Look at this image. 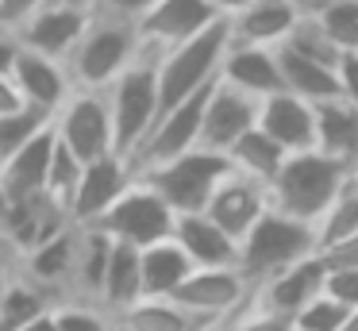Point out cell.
Returning a JSON list of instances; mask_svg holds the SVG:
<instances>
[{"label":"cell","instance_id":"6da1fadb","mask_svg":"<svg viewBox=\"0 0 358 331\" xmlns=\"http://www.w3.org/2000/svg\"><path fill=\"white\" fill-rule=\"evenodd\" d=\"M343 185H347V166L343 162L327 158L320 150H301L281 162L273 181L266 185V197H270V212L301 220L316 231V223L335 204Z\"/></svg>","mask_w":358,"mask_h":331},{"label":"cell","instance_id":"7a4b0ae2","mask_svg":"<svg viewBox=\"0 0 358 331\" xmlns=\"http://www.w3.org/2000/svg\"><path fill=\"white\" fill-rule=\"evenodd\" d=\"M139 46L143 43H139L135 23L112 20V15H101V12H89L85 31H81V38L73 43V50L66 54V62H62L66 77H70L73 89L104 92L135 62Z\"/></svg>","mask_w":358,"mask_h":331},{"label":"cell","instance_id":"3957f363","mask_svg":"<svg viewBox=\"0 0 358 331\" xmlns=\"http://www.w3.org/2000/svg\"><path fill=\"white\" fill-rule=\"evenodd\" d=\"M112 115V143L120 158H131L158 120V50L139 46L135 62L104 89Z\"/></svg>","mask_w":358,"mask_h":331},{"label":"cell","instance_id":"277c9868","mask_svg":"<svg viewBox=\"0 0 358 331\" xmlns=\"http://www.w3.org/2000/svg\"><path fill=\"white\" fill-rule=\"evenodd\" d=\"M227 43H231L227 20H216L189 43L173 46V50H158V115L216 81Z\"/></svg>","mask_w":358,"mask_h":331},{"label":"cell","instance_id":"5b68a950","mask_svg":"<svg viewBox=\"0 0 358 331\" xmlns=\"http://www.w3.org/2000/svg\"><path fill=\"white\" fill-rule=\"evenodd\" d=\"M316 251V231L301 220H289L281 212H266L255 227L247 231V239L239 243V274L255 289L258 281L281 274V269L304 262Z\"/></svg>","mask_w":358,"mask_h":331},{"label":"cell","instance_id":"8992f818","mask_svg":"<svg viewBox=\"0 0 358 331\" xmlns=\"http://www.w3.org/2000/svg\"><path fill=\"white\" fill-rule=\"evenodd\" d=\"M227 169H231V162H227L224 154L193 146V150L178 154V158H170V162H158V166L143 169V174H135V177L147 181L178 216H185V212H204L212 189L220 185V177H224Z\"/></svg>","mask_w":358,"mask_h":331},{"label":"cell","instance_id":"52a82bcc","mask_svg":"<svg viewBox=\"0 0 358 331\" xmlns=\"http://www.w3.org/2000/svg\"><path fill=\"white\" fill-rule=\"evenodd\" d=\"M173 223H178V212H173L147 181L135 177V181L120 192V200L93 223V227H101L104 235L116 239V243H131L143 251V246H150V243L173 239Z\"/></svg>","mask_w":358,"mask_h":331},{"label":"cell","instance_id":"ba28073f","mask_svg":"<svg viewBox=\"0 0 358 331\" xmlns=\"http://www.w3.org/2000/svg\"><path fill=\"white\" fill-rule=\"evenodd\" d=\"M170 300L193 320L216 328V323H231L247 308L250 281L239 269H193Z\"/></svg>","mask_w":358,"mask_h":331},{"label":"cell","instance_id":"9c48e42d","mask_svg":"<svg viewBox=\"0 0 358 331\" xmlns=\"http://www.w3.org/2000/svg\"><path fill=\"white\" fill-rule=\"evenodd\" d=\"M55 135L62 139L81 162H96V158H104V154H116V143H112V115H108L104 92L73 89L55 115Z\"/></svg>","mask_w":358,"mask_h":331},{"label":"cell","instance_id":"30bf717a","mask_svg":"<svg viewBox=\"0 0 358 331\" xmlns=\"http://www.w3.org/2000/svg\"><path fill=\"white\" fill-rule=\"evenodd\" d=\"M324 254H308L304 262L281 269V274L266 277L250 289V300L243 312H262V316H278V320H293L312 297L324 293Z\"/></svg>","mask_w":358,"mask_h":331},{"label":"cell","instance_id":"8fae6325","mask_svg":"<svg viewBox=\"0 0 358 331\" xmlns=\"http://www.w3.org/2000/svg\"><path fill=\"white\" fill-rule=\"evenodd\" d=\"M135 181L131 166L120 154H104L96 162H85L78 185H73L70 200H66V216L73 227H93L104 212L120 200V192Z\"/></svg>","mask_w":358,"mask_h":331},{"label":"cell","instance_id":"7c38bea8","mask_svg":"<svg viewBox=\"0 0 358 331\" xmlns=\"http://www.w3.org/2000/svg\"><path fill=\"white\" fill-rule=\"evenodd\" d=\"M266 212H270L266 185L250 181V177L235 174V169H227V174L220 177V185L212 189L208 204H204V216H208L227 239H235V243H243L247 231L255 227Z\"/></svg>","mask_w":358,"mask_h":331},{"label":"cell","instance_id":"4fadbf2b","mask_svg":"<svg viewBox=\"0 0 358 331\" xmlns=\"http://www.w3.org/2000/svg\"><path fill=\"white\" fill-rule=\"evenodd\" d=\"M255 123H258V100L247 97V92H239V89H231V85H224L216 77V85H212V92H208V104H204L196 146H201V150L227 154Z\"/></svg>","mask_w":358,"mask_h":331},{"label":"cell","instance_id":"5bb4252c","mask_svg":"<svg viewBox=\"0 0 358 331\" xmlns=\"http://www.w3.org/2000/svg\"><path fill=\"white\" fill-rule=\"evenodd\" d=\"M73 254H78V227L58 231L50 243L35 246L31 254L16 262V277L27 281L31 289H39L50 300V308L70 300V281H73Z\"/></svg>","mask_w":358,"mask_h":331},{"label":"cell","instance_id":"9a60e30c","mask_svg":"<svg viewBox=\"0 0 358 331\" xmlns=\"http://www.w3.org/2000/svg\"><path fill=\"white\" fill-rule=\"evenodd\" d=\"M216 20L220 15L208 8V0H155L150 12L135 23V31H139V43L150 50H173Z\"/></svg>","mask_w":358,"mask_h":331},{"label":"cell","instance_id":"2e32d148","mask_svg":"<svg viewBox=\"0 0 358 331\" xmlns=\"http://www.w3.org/2000/svg\"><path fill=\"white\" fill-rule=\"evenodd\" d=\"M262 135H270L273 143L285 154H301L316 146V115H312V104L293 92H273V97L258 100V123Z\"/></svg>","mask_w":358,"mask_h":331},{"label":"cell","instance_id":"e0dca14e","mask_svg":"<svg viewBox=\"0 0 358 331\" xmlns=\"http://www.w3.org/2000/svg\"><path fill=\"white\" fill-rule=\"evenodd\" d=\"M8 77H12V85H16L20 100H24L27 108L47 112V115H58V108H62L66 97L73 92L62 62H50V58H43V54L24 50V46H20Z\"/></svg>","mask_w":358,"mask_h":331},{"label":"cell","instance_id":"ac0fdd59","mask_svg":"<svg viewBox=\"0 0 358 331\" xmlns=\"http://www.w3.org/2000/svg\"><path fill=\"white\" fill-rule=\"evenodd\" d=\"M89 12L78 8H62V4H43L24 27L16 31V43L31 54H43L50 62H66V54L73 50V43L85 31Z\"/></svg>","mask_w":358,"mask_h":331},{"label":"cell","instance_id":"d6986e66","mask_svg":"<svg viewBox=\"0 0 358 331\" xmlns=\"http://www.w3.org/2000/svg\"><path fill=\"white\" fill-rule=\"evenodd\" d=\"M173 243L193 269H239V243L227 239L204 212H185L173 223Z\"/></svg>","mask_w":358,"mask_h":331},{"label":"cell","instance_id":"ffe728a7","mask_svg":"<svg viewBox=\"0 0 358 331\" xmlns=\"http://www.w3.org/2000/svg\"><path fill=\"white\" fill-rule=\"evenodd\" d=\"M296 20H301V12L289 0H255L247 12L227 20V31H231L235 46H266V50H273L293 35Z\"/></svg>","mask_w":358,"mask_h":331},{"label":"cell","instance_id":"44dd1931","mask_svg":"<svg viewBox=\"0 0 358 331\" xmlns=\"http://www.w3.org/2000/svg\"><path fill=\"white\" fill-rule=\"evenodd\" d=\"M220 81L231 89L247 92L255 100H266L273 92H281V73H278V58L266 46H235L227 43L224 62H220Z\"/></svg>","mask_w":358,"mask_h":331},{"label":"cell","instance_id":"7402d4cb","mask_svg":"<svg viewBox=\"0 0 358 331\" xmlns=\"http://www.w3.org/2000/svg\"><path fill=\"white\" fill-rule=\"evenodd\" d=\"M273 58H278V73H281V89L293 92V97L320 104V100L339 97V69L320 66V62L296 54L293 46H273Z\"/></svg>","mask_w":358,"mask_h":331},{"label":"cell","instance_id":"603a6c76","mask_svg":"<svg viewBox=\"0 0 358 331\" xmlns=\"http://www.w3.org/2000/svg\"><path fill=\"white\" fill-rule=\"evenodd\" d=\"M112 258V239L101 227H78V254H73V281H70V300L101 308V289H104V269Z\"/></svg>","mask_w":358,"mask_h":331},{"label":"cell","instance_id":"cb8c5ba5","mask_svg":"<svg viewBox=\"0 0 358 331\" xmlns=\"http://www.w3.org/2000/svg\"><path fill=\"white\" fill-rule=\"evenodd\" d=\"M189 274H193V262L181 254V246L173 239L150 243L139 251V277H143V297L147 300H170Z\"/></svg>","mask_w":358,"mask_h":331},{"label":"cell","instance_id":"d4e9b609","mask_svg":"<svg viewBox=\"0 0 358 331\" xmlns=\"http://www.w3.org/2000/svg\"><path fill=\"white\" fill-rule=\"evenodd\" d=\"M50 150H55V123L43 127L31 143H24L12 158L0 162V185L16 192H47Z\"/></svg>","mask_w":358,"mask_h":331},{"label":"cell","instance_id":"484cf974","mask_svg":"<svg viewBox=\"0 0 358 331\" xmlns=\"http://www.w3.org/2000/svg\"><path fill=\"white\" fill-rule=\"evenodd\" d=\"M312 115H316V146L312 150L347 166L350 150L358 146V112L343 97H331L312 104Z\"/></svg>","mask_w":358,"mask_h":331},{"label":"cell","instance_id":"4316f807","mask_svg":"<svg viewBox=\"0 0 358 331\" xmlns=\"http://www.w3.org/2000/svg\"><path fill=\"white\" fill-rule=\"evenodd\" d=\"M143 300V277H139V246L116 243L112 239V258L104 269V289H101V308L108 316L124 312L127 304Z\"/></svg>","mask_w":358,"mask_h":331},{"label":"cell","instance_id":"83f0119b","mask_svg":"<svg viewBox=\"0 0 358 331\" xmlns=\"http://www.w3.org/2000/svg\"><path fill=\"white\" fill-rule=\"evenodd\" d=\"M112 323H116V331H212L208 323L181 312L173 300H147V297L127 304L124 312H116Z\"/></svg>","mask_w":358,"mask_h":331},{"label":"cell","instance_id":"f1b7e54d","mask_svg":"<svg viewBox=\"0 0 358 331\" xmlns=\"http://www.w3.org/2000/svg\"><path fill=\"white\" fill-rule=\"evenodd\" d=\"M224 158L231 162L235 174L250 177V181H258V185H270V181H273V174L281 169V162H285L289 154L281 150V146L273 143L270 135H262L258 127H250L247 135H243L239 143H235L231 150L224 154Z\"/></svg>","mask_w":358,"mask_h":331},{"label":"cell","instance_id":"f546056e","mask_svg":"<svg viewBox=\"0 0 358 331\" xmlns=\"http://www.w3.org/2000/svg\"><path fill=\"white\" fill-rule=\"evenodd\" d=\"M355 235H358V185L347 181L343 192L335 197V204L324 212V220L316 223V251L327 254Z\"/></svg>","mask_w":358,"mask_h":331},{"label":"cell","instance_id":"4dcf8cb0","mask_svg":"<svg viewBox=\"0 0 358 331\" xmlns=\"http://www.w3.org/2000/svg\"><path fill=\"white\" fill-rule=\"evenodd\" d=\"M312 20L339 54H358V0H327Z\"/></svg>","mask_w":358,"mask_h":331},{"label":"cell","instance_id":"1f68e13d","mask_svg":"<svg viewBox=\"0 0 358 331\" xmlns=\"http://www.w3.org/2000/svg\"><path fill=\"white\" fill-rule=\"evenodd\" d=\"M50 123H55V115L39 112V108H27V104H20L16 112H4L0 115V162L12 158L20 146L31 143V139L39 135L43 127H50Z\"/></svg>","mask_w":358,"mask_h":331},{"label":"cell","instance_id":"d6a6232c","mask_svg":"<svg viewBox=\"0 0 358 331\" xmlns=\"http://www.w3.org/2000/svg\"><path fill=\"white\" fill-rule=\"evenodd\" d=\"M47 308H50V300L43 297L39 289H31L27 281H20V277L0 293V323H4L8 331L24 328L27 320H35V316L47 312Z\"/></svg>","mask_w":358,"mask_h":331},{"label":"cell","instance_id":"836d02e7","mask_svg":"<svg viewBox=\"0 0 358 331\" xmlns=\"http://www.w3.org/2000/svg\"><path fill=\"white\" fill-rule=\"evenodd\" d=\"M81 169H85V162H81L78 154H73L70 146L55 135V150H50V166H47V197H55L58 204L66 208V200H70L73 185H78V177H81Z\"/></svg>","mask_w":358,"mask_h":331},{"label":"cell","instance_id":"e575fe53","mask_svg":"<svg viewBox=\"0 0 358 331\" xmlns=\"http://www.w3.org/2000/svg\"><path fill=\"white\" fill-rule=\"evenodd\" d=\"M285 46H293L296 54L320 62V66H331V69H339V62H343V54L331 46V38L320 31V23L312 20V15H301V20H296V27H293V35L285 38Z\"/></svg>","mask_w":358,"mask_h":331},{"label":"cell","instance_id":"d590c367","mask_svg":"<svg viewBox=\"0 0 358 331\" xmlns=\"http://www.w3.org/2000/svg\"><path fill=\"white\" fill-rule=\"evenodd\" d=\"M55 320H58V331H116L112 316L96 304H85V300L55 304Z\"/></svg>","mask_w":358,"mask_h":331},{"label":"cell","instance_id":"8d00e7d4","mask_svg":"<svg viewBox=\"0 0 358 331\" xmlns=\"http://www.w3.org/2000/svg\"><path fill=\"white\" fill-rule=\"evenodd\" d=\"M347 312H350V308L335 304L331 297L320 293V297H312L289 323H293V331H339L343 320H347Z\"/></svg>","mask_w":358,"mask_h":331},{"label":"cell","instance_id":"74e56055","mask_svg":"<svg viewBox=\"0 0 358 331\" xmlns=\"http://www.w3.org/2000/svg\"><path fill=\"white\" fill-rule=\"evenodd\" d=\"M324 297H331L343 308H358V266H335V262H327Z\"/></svg>","mask_w":358,"mask_h":331},{"label":"cell","instance_id":"f35d334b","mask_svg":"<svg viewBox=\"0 0 358 331\" xmlns=\"http://www.w3.org/2000/svg\"><path fill=\"white\" fill-rule=\"evenodd\" d=\"M43 4H47V0H0V31H4V35H16Z\"/></svg>","mask_w":358,"mask_h":331},{"label":"cell","instance_id":"ab89813d","mask_svg":"<svg viewBox=\"0 0 358 331\" xmlns=\"http://www.w3.org/2000/svg\"><path fill=\"white\" fill-rule=\"evenodd\" d=\"M150 4H155V0H93V12L124 20V23H139L143 15L150 12Z\"/></svg>","mask_w":358,"mask_h":331},{"label":"cell","instance_id":"60d3db41","mask_svg":"<svg viewBox=\"0 0 358 331\" xmlns=\"http://www.w3.org/2000/svg\"><path fill=\"white\" fill-rule=\"evenodd\" d=\"M235 331H293L289 320H278V316H262V312H239L231 320Z\"/></svg>","mask_w":358,"mask_h":331},{"label":"cell","instance_id":"b9f144b4","mask_svg":"<svg viewBox=\"0 0 358 331\" xmlns=\"http://www.w3.org/2000/svg\"><path fill=\"white\" fill-rule=\"evenodd\" d=\"M339 97L358 112V54H343L339 62Z\"/></svg>","mask_w":358,"mask_h":331},{"label":"cell","instance_id":"7bdbcfd3","mask_svg":"<svg viewBox=\"0 0 358 331\" xmlns=\"http://www.w3.org/2000/svg\"><path fill=\"white\" fill-rule=\"evenodd\" d=\"M324 262H335V266H358V235L347 239L343 246H335V251H327Z\"/></svg>","mask_w":358,"mask_h":331},{"label":"cell","instance_id":"ee69618b","mask_svg":"<svg viewBox=\"0 0 358 331\" xmlns=\"http://www.w3.org/2000/svg\"><path fill=\"white\" fill-rule=\"evenodd\" d=\"M20 104H24V100H20V92H16V85H12V77H8V73H0V115H4V112H16Z\"/></svg>","mask_w":358,"mask_h":331},{"label":"cell","instance_id":"f6af8a7d","mask_svg":"<svg viewBox=\"0 0 358 331\" xmlns=\"http://www.w3.org/2000/svg\"><path fill=\"white\" fill-rule=\"evenodd\" d=\"M250 4H255V0H208V8L220 15V20H235V15L247 12Z\"/></svg>","mask_w":358,"mask_h":331},{"label":"cell","instance_id":"bcb514c9","mask_svg":"<svg viewBox=\"0 0 358 331\" xmlns=\"http://www.w3.org/2000/svg\"><path fill=\"white\" fill-rule=\"evenodd\" d=\"M16 54H20L16 35H4V31H0V73H12V62H16Z\"/></svg>","mask_w":358,"mask_h":331},{"label":"cell","instance_id":"7dc6e473","mask_svg":"<svg viewBox=\"0 0 358 331\" xmlns=\"http://www.w3.org/2000/svg\"><path fill=\"white\" fill-rule=\"evenodd\" d=\"M12 281H16V254H8L0 246V293L8 289Z\"/></svg>","mask_w":358,"mask_h":331},{"label":"cell","instance_id":"c3c4849f","mask_svg":"<svg viewBox=\"0 0 358 331\" xmlns=\"http://www.w3.org/2000/svg\"><path fill=\"white\" fill-rule=\"evenodd\" d=\"M16 331H58V320H55V308H47V312H39L35 320H27L24 328Z\"/></svg>","mask_w":358,"mask_h":331},{"label":"cell","instance_id":"681fc988","mask_svg":"<svg viewBox=\"0 0 358 331\" xmlns=\"http://www.w3.org/2000/svg\"><path fill=\"white\" fill-rule=\"evenodd\" d=\"M289 4H293V8H296V12H301V15H316V12H320V8H324V4H327V0H289Z\"/></svg>","mask_w":358,"mask_h":331},{"label":"cell","instance_id":"f907efd6","mask_svg":"<svg viewBox=\"0 0 358 331\" xmlns=\"http://www.w3.org/2000/svg\"><path fill=\"white\" fill-rule=\"evenodd\" d=\"M47 4H62V8H78V12H93V0H47Z\"/></svg>","mask_w":358,"mask_h":331},{"label":"cell","instance_id":"816d5d0a","mask_svg":"<svg viewBox=\"0 0 358 331\" xmlns=\"http://www.w3.org/2000/svg\"><path fill=\"white\" fill-rule=\"evenodd\" d=\"M347 181L358 185V146L350 150V158H347Z\"/></svg>","mask_w":358,"mask_h":331},{"label":"cell","instance_id":"f5cc1de1","mask_svg":"<svg viewBox=\"0 0 358 331\" xmlns=\"http://www.w3.org/2000/svg\"><path fill=\"white\" fill-rule=\"evenodd\" d=\"M339 331H358V308H350V312H347V320H343Z\"/></svg>","mask_w":358,"mask_h":331},{"label":"cell","instance_id":"db71d44e","mask_svg":"<svg viewBox=\"0 0 358 331\" xmlns=\"http://www.w3.org/2000/svg\"><path fill=\"white\" fill-rule=\"evenodd\" d=\"M212 331H235V328H231V323H220V328H212Z\"/></svg>","mask_w":358,"mask_h":331},{"label":"cell","instance_id":"11a10c76","mask_svg":"<svg viewBox=\"0 0 358 331\" xmlns=\"http://www.w3.org/2000/svg\"><path fill=\"white\" fill-rule=\"evenodd\" d=\"M0 331H8V328H4V323H0Z\"/></svg>","mask_w":358,"mask_h":331}]
</instances>
